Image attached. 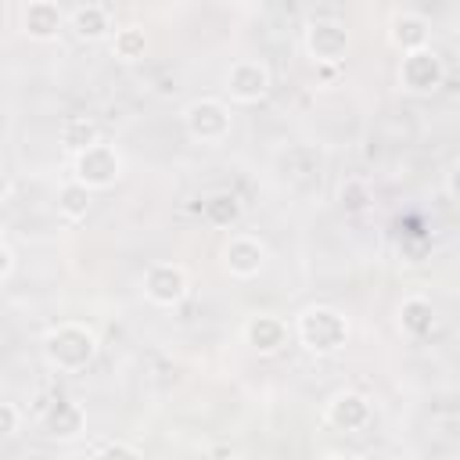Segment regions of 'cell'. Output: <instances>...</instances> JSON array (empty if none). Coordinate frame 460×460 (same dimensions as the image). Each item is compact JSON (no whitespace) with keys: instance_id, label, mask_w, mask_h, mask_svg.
<instances>
[{"instance_id":"cell-1","label":"cell","mask_w":460,"mask_h":460,"mask_svg":"<svg viewBox=\"0 0 460 460\" xmlns=\"http://www.w3.org/2000/svg\"><path fill=\"white\" fill-rule=\"evenodd\" d=\"M43 356H47V363H50L54 370H61V374H79V370H86V367L93 363V356H97V334H93L86 323H75V320L58 323V327L47 331V338H43Z\"/></svg>"},{"instance_id":"cell-15","label":"cell","mask_w":460,"mask_h":460,"mask_svg":"<svg viewBox=\"0 0 460 460\" xmlns=\"http://www.w3.org/2000/svg\"><path fill=\"white\" fill-rule=\"evenodd\" d=\"M399 327H402L406 338H417V341L428 338L435 331V309H431V302L420 298V295L402 298V305H399Z\"/></svg>"},{"instance_id":"cell-7","label":"cell","mask_w":460,"mask_h":460,"mask_svg":"<svg viewBox=\"0 0 460 460\" xmlns=\"http://www.w3.org/2000/svg\"><path fill=\"white\" fill-rule=\"evenodd\" d=\"M187 291H190V280H187V270L180 262H155V266H147V273H144L147 302H155L162 309H172V305H180L187 298Z\"/></svg>"},{"instance_id":"cell-6","label":"cell","mask_w":460,"mask_h":460,"mask_svg":"<svg viewBox=\"0 0 460 460\" xmlns=\"http://www.w3.org/2000/svg\"><path fill=\"white\" fill-rule=\"evenodd\" d=\"M305 54L316 65H338L349 54V29L334 18H316L305 25Z\"/></svg>"},{"instance_id":"cell-22","label":"cell","mask_w":460,"mask_h":460,"mask_svg":"<svg viewBox=\"0 0 460 460\" xmlns=\"http://www.w3.org/2000/svg\"><path fill=\"white\" fill-rule=\"evenodd\" d=\"M18 410L11 406V402H0V438H7V435H14L18 431Z\"/></svg>"},{"instance_id":"cell-5","label":"cell","mask_w":460,"mask_h":460,"mask_svg":"<svg viewBox=\"0 0 460 460\" xmlns=\"http://www.w3.org/2000/svg\"><path fill=\"white\" fill-rule=\"evenodd\" d=\"M446 79V65L438 58V50L431 47H417V50H406L402 61H399V83L402 90L410 93H435Z\"/></svg>"},{"instance_id":"cell-16","label":"cell","mask_w":460,"mask_h":460,"mask_svg":"<svg viewBox=\"0 0 460 460\" xmlns=\"http://www.w3.org/2000/svg\"><path fill=\"white\" fill-rule=\"evenodd\" d=\"M388 40H392L395 50L406 54V50L428 47L431 29H428V22H424L420 14H395V18H392V29H388Z\"/></svg>"},{"instance_id":"cell-10","label":"cell","mask_w":460,"mask_h":460,"mask_svg":"<svg viewBox=\"0 0 460 460\" xmlns=\"http://www.w3.org/2000/svg\"><path fill=\"white\" fill-rule=\"evenodd\" d=\"M374 410H370V399L359 395V392H338L327 410H323V420L334 428V431H363L370 424Z\"/></svg>"},{"instance_id":"cell-20","label":"cell","mask_w":460,"mask_h":460,"mask_svg":"<svg viewBox=\"0 0 460 460\" xmlns=\"http://www.w3.org/2000/svg\"><path fill=\"white\" fill-rule=\"evenodd\" d=\"M144 50H147V36H144L140 25H126V29H119L115 40H111V54H115L119 61H140Z\"/></svg>"},{"instance_id":"cell-23","label":"cell","mask_w":460,"mask_h":460,"mask_svg":"<svg viewBox=\"0 0 460 460\" xmlns=\"http://www.w3.org/2000/svg\"><path fill=\"white\" fill-rule=\"evenodd\" d=\"M11 270H14V252H11L7 244H0V280H4Z\"/></svg>"},{"instance_id":"cell-24","label":"cell","mask_w":460,"mask_h":460,"mask_svg":"<svg viewBox=\"0 0 460 460\" xmlns=\"http://www.w3.org/2000/svg\"><path fill=\"white\" fill-rule=\"evenodd\" d=\"M7 194H11V176H7V169L0 165V201H4Z\"/></svg>"},{"instance_id":"cell-21","label":"cell","mask_w":460,"mask_h":460,"mask_svg":"<svg viewBox=\"0 0 460 460\" xmlns=\"http://www.w3.org/2000/svg\"><path fill=\"white\" fill-rule=\"evenodd\" d=\"M90 453L93 456H140V449L137 446H126V442H101Z\"/></svg>"},{"instance_id":"cell-17","label":"cell","mask_w":460,"mask_h":460,"mask_svg":"<svg viewBox=\"0 0 460 460\" xmlns=\"http://www.w3.org/2000/svg\"><path fill=\"white\" fill-rule=\"evenodd\" d=\"M241 212H244V208H241V198L230 194V190H216V194H208V198L201 201V219H205L208 226H216V230L237 226Z\"/></svg>"},{"instance_id":"cell-14","label":"cell","mask_w":460,"mask_h":460,"mask_svg":"<svg viewBox=\"0 0 460 460\" xmlns=\"http://www.w3.org/2000/svg\"><path fill=\"white\" fill-rule=\"evenodd\" d=\"M68 29H72L79 40L97 43V40L111 36V18H108V11H104L101 4H83V7H75V11L68 14Z\"/></svg>"},{"instance_id":"cell-3","label":"cell","mask_w":460,"mask_h":460,"mask_svg":"<svg viewBox=\"0 0 460 460\" xmlns=\"http://www.w3.org/2000/svg\"><path fill=\"white\" fill-rule=\"evenodd\" d=\"M122 176V155L115 144H104V140H93L90 147L75 151V162H72V180L90 187V190H108L115 187Z\"/></svg>"},{"instance_id":"cell-18","label":"cell","mask_w":460,"mask_h":460,"mask_svg":"<svg viewBox=\"0 0 460 460\" xmlns=\"http://www.w3.org/2000/svg\"><path fill=\"white\" fill-rule=\"evenodd\" d=\"M90 194H93L90 187L68 180V183L58 190V212H61V219H68V223L86 219V212H90Z\"/></svg>"},{"instance_id":"cell-11","label":"cell","mask_w":460,"mask_h":460,"mask_svg":"<svg viewBox=\"0 0 460 460\" xmlns=\"http://www.w3.org/2000/svg\"><path fill=\"white\" fill-rule=\"evenodd\" d=\"M241 334H244V341H248L259 356H277V352L288 345V323H284L280 316H273V313H255V316H248L244 327H241Z\"/></svg>"},{"instance_id":"cell-8","label":"cell","mask_w":460,"mask_h":460,"mask_svg":"<svg viewBox=\"0 0 460 460\" xmlns=\"http://www.w3.org/2000/svg\"><path fill=\"white\" fill-rule=\"evenodd\" d=\"M226 90L237 104H255L270 93V68L255 58H241L226 72Z\"/></svg>"},{"instance_id":"cell-2","label":"cell","mask_w":460,"mask_h":460,"mask_svg":"<svg viewBox=\"0 0 460 460\" xmlns=\"http://www.w3.org/2000/svg\"><path fill=\"white\" fill-rule=\"evenodd\" d=\"M295 334H298L305 352L334 356L349 341V320L331 305H309V309H302V316L295 323Z\"/></svg>"},{"instance_id":"cell-19","label":"cell","mask_w":460,"mask_h":460,"mask_svg":"<svg viewBox=\"0 0 460 460\" xmlns=\"http://www.w3.org/2000/svg\"><path fill=\"white\" fill-rule=\"evenodd\" d=\"M93 140H101V129H97L93 119H86V115H72V119L61 122V144H65L72 155L83 151V147H90Z\"/></svg>"},{"instance_id":"cell-13","label":"cell","mask_w":460,"mask_h":460,"mask_svg":"<svg viewBox=\"0 0 460 460\" xmlns=\"http://www.w3.org/2000/svg\"><path fill=\"white\" fill-rule=\"evenodd\" d=\"M83 424H86V417H83L79 402H72V399H58V402H50V410L43 413V428H47V435L58 438V442H68V438L83 435Z\"/></svg>"},{"instance_id":"cell-4","label":"cell","mask_w":460,"mask_h":460,"mask_svg":"<svg viewBox=\"0 0 460 460\" xmlns=\"http://www.w3.org/2000/svg\"><path fill=\"white\" fill-rule=\"evenodd\" d=\"M183 126L198 144H219L230 133V108L219 97H198L183 111Z\"/></svg>"},{"instance_id":"cell-12","label":"cell","mask_w":460,"mask_h":460,"mask_svg":"<svg viewBox=\"0 0 460 460\" xmlns=\"http://www.w3.org/2000/svg\"><path fill=\"white\" fill-rule=\"evenodd\" d=\"M61 25H65V14H61V7L54 0H29L25 11H22V32L29 40H36V43L58 40Z\"/></svg>"},{"instance_id":"cell-9","label":"cell","mask_w":460,"mask_h":460,"mask_svg":"<svg viewBox=\"0 0 460 460\" xmlns=\"http://www.w3.org/2000/svg\"><path fill=\"white\" fill-rule=\"evenodd\" d=\"M223 266L230 277H255L262 266H266V244L259 237H248V234H234L226 244H223Z\"/></svg>"}]
</instances>
